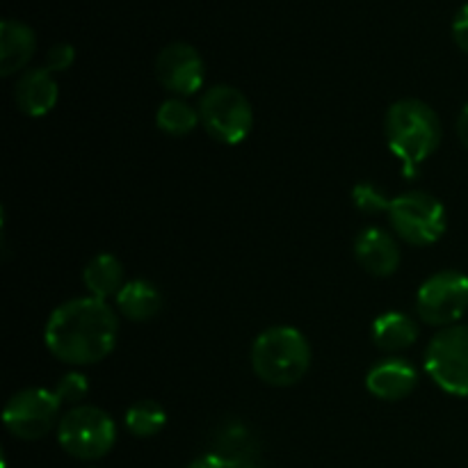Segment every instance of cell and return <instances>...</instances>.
I'll use <instances>...</instances> for the list:
<instances>
[{
    "label": "cell",
    "mask_w": 468,
    "mask_h": 468,
    "mask_svg": "<svg viewBox=\"0 0 468 468\" xmlns=\"http://www.w3.org/2000/svg\"><path fill=\"white\" fill-rule=\"evenodd\" d=\"M387 215L396 236L411 247H430L446 233V208L428 192L411 190L398 195L388 204Z\"/></svg>",
    "instance_id": "8992f818"
},
{
    "label": "cell",
    "mask_w": 468,
    "mask_h": 468,
    "mask_svg": "<svg viewBox=\"0 0 468 468\" xmlns=\"http://www.w3.org/2000/svg\"><path fill=\"white\" fill-rule=\"evenodd\" d=\"M155 78L176 99H186L197 94L204 85V59L192 44L172 41L155 58Z\"/></svg>",
    "instance_id": "30bf717a"
},
{
    "label": "cell",
    "mask_w": 468,
    "mask_h": 468,
    "mask_svg": "<svg viewBox=\"0 0 468 468\" xmlns=\"http://www.w3.org/2000/svg\"><path fill=\"white\" fill-rule=\"evenodd\" d=\"M199 123V108H192L187 101L176 99V96L160 103L158 112H155V126L172 137L190 135Z\"/></svg>",
    "instance_id": "d6986e66"
},
{
    "label": "cell",
    "mask_w": 468,
    "mask_h": 468,
    "mask_svg": "<svg viewBox=\"0 0 468 468\" xmlns=\"http://www.w3.org/2000/svg\"><path fill=\"white\" fill-rule=\"evenodd\" d=\"M76 62V48L67 41H59V44H53L46 53V62L44 67L48 69L50 73H62L67 71L71 64Z\"/></svg>",
    "instance_id": "603a6c76"
},
{
    "label": "cell",
    "mask_w": 468,
    "mask_h": 468,
    "mask_svg": "<svg viewBox=\"0 0 468 468\" xmlns=\"http://www.w3.org/2000/svg\"><path fill=\"white\" fill-rule=\"evenodd\" d=\"M213 452L222 457L231 468L254 464V457L259 452L256 439L251 437L250 430L238 420L219 425L218 434L213 439Z\"/></svg>",
    "instance_id": "e0dca14e"
},
{
    "label": "cell",
    "mask_w": 468,
    "mask_h": 468,
    "mask_svg": "<svg viewBox=\"0 0 468 468\" xmlns=\"http://www.w3.org/2000/svg\"><path fill=\"white\" fill-rule=\"evenodd\" d=\"M119 315L99 297H76L48 315L44 343L50 355L69 366L103 361L117 347Z\"/></svg>",
    "instance_id": "6da1fadb"
},
{
    "label": "cell",
    "mask_w": 468,
    "mask_h": 468,
    "mask_svg": "<svg viewBox=\"0 0 468 468\" xmlns=\"http://www.w3.org/2000/svg\"><path fill=\"white\" fill-rule=\"evenodd\" d=\"M201 126L219 144L236 146L250 137L254 128V110L238 87L213 85L199 101Z\"/></svg>",
    "instance_id": "5b68a950"
},
{
    "label": "cell",
    "mask_w": 468,
    "mask_h": 468,
    "mask_svg": "<svg viewBox=\"0 0 468 468\" xmlns=\"http://www.w3.org/2000/svg\"><path fill=\"white\" fill-rule=\"evenodd\" d=\"M457 135H460V142L468 149V103L462 108L460 117H457Z\"/></svg>",
    "instance_id": "484cf974"
},
{
    "label": "cell",
    "mask_w": 468,
    "mask_h": 468,
    "mask_svg": "<svg viewBox=\"0 0 468 468\" xmlns=\"http://www.w3.org/2000/svg\"><path fill=\"white\" fill-rule=\"evenodd\" d=\"M59 410L62 402L53 388L30 387L9 398L3 410V423L21 441H37L59 425Z\"/></svg>",
    "instance_id": "ba28073f"
},
{
    "label": "cell",
    "mask_w": 468,
    "mask_h": 468,
    "mask_svg": "<svg viewBox=\"0 0 468 468\" xmlns=\"http://www.w3.org/2000/svg\"><path fill=\"white\" fill-rule=\"evenodd\" d=\"M37 48V37L27 23L5 18L0 23V73L5 78L23 71Z\"/></svg>",
    "instance_id": "5bb4252c"
},
{
    "label": "cell",
    "mask_w": 468,
    "mask_h": 468,
    "mask_svg": "<svg viewBox=\"0 0 468 468\" xmlns=\"http://www.w3.org/2000/svg\"><path fill=\"white\" fill-rule=\"evenodd\" d=\"M240 468H261L259 464H250V466H240Z\"/></svg>",
    "instance_id": "4316f807"
},
{
    "label": "cell",
    "mask_w": 468,
    "mask_h": 468,
    "mask_svg": "<svg viewBox=\"0 0 468 468\" xmlns=\"http://www.w3.org/2000/svg\"><path fill=\"white\" fill-rule=\"evenodd\" d=\"M59 87L46 67L26 69L14 85V101L27 117H46L58 105Z\"/></svg>",
    "instance_id": "4fadbf2b"
},
{
    "label": "cell",
    "mask_w": 468,
    "mask_h": 468,
    "mask_svg": "<svg viewBox=\"0 0 468 468\" xmlns=\"http://www.w3.org/2000/svg\"><path fill=\"white\" fill-rule=\"evenodd\" d=\"M384 135L402 174L414 178L441 144V119L425 101L400 99L387 110Z\"/></svg>",
    "instance_id": "7a4b0ae2"
},
{
    "label": "cell",
    "mask_w": 468,
    "mask_h": 468,
    "mask_svg": "<svg viewBox=\"0 0 468 468\" xmlns=\"http://www.w3.org/2000/svg\"><path fill=\"white\" fill-rule=\"evenodd\" d=\"M251 370L263 384L274 388L295 387L311 368L309 338L291 324H277L251 343Z\"/></svg>",
    "instance_id": "3957f363"
},
{
    "label": "cell",
    "mask_w": 468,
    "mask_h": 468,
    "mask_svg": "<svg viewBox=\"0 0 468 468\" xmlns=\"http://www.w3.org/2000/svg\"><path fill=\"white\" fill-rule=\"evenodd\" d=\"M416 311L432 327H451L468 311V274L460 270H441L420 283L416 292Z\"/></svg>",
    "instance_id": "9c48e42d"
},
{
    "label": "cell",
    "mask_w": 468,
    "mask_h": 468,
    "mask_svg": "<svg viewBox=\"0 0 468 468\" xmlns=\"http://www.w3.org/2000/svg\"><path fill=\"white\" fill-rule=\"evenodd\" d=\"M355 256L361 268L373 277H393L400 268V245L388 231L379 227H368L356 236Z\"/></svg>",
    "instance_id": "8fae6325"
},
{
    "label": "cell",
    "mask_w": 468,
    "mask_h": 468,
    "mask_svg": "<svg viewBox=\"0 0 468 468\" xmlns=\"http://www.w3.org/2000/svg\"><path fill=\"white\" fill-rule=\"evenodd\" d=\"M58 441L62 451L76 460H103L117 443V425L101 407L78 405L59 419Z\"/></svg>",
    "instance_id": "277c9868"
},
{
    "label": "cell",
    "mask_w": 468,
    "mask_h": 468,
    "mask_svg": "<svg viewBox=\"0 0 468 468\" xmlns=\"http://www.w3.org/2000/svg\"><path fill=\"white\" fill-rule=\"evenodd\" d=\"M55 396L59 398V402H62V407H78V405H85V398L90 396V382H87V378L82 373H78V370H71V373L64 375L62 379H59L58 384H55Z\"/></svg>",
    "instance_id": "44dd1931"
},
{
    "label": "cell",
    "mask_w": 468,
    "mask_h": 468,
    "mask_svg": "<svg viewBox=\"0 0 468 468\" xmlns=\"http://www.w3.org/2000/svg\"><path fill=\"white\" fill-rule=\"evenodd\" d=\"M423 366L441 391L468 398V324L439 329L425 347Z\"/></svg>",
    "instance_id": "52a82bcc"
},
{
    "label": "cell",
    "mask_w": 468,
    "mask_h": 468,
    "mask_svg": "<svg viewBox=\"0 0 468 468\" xmlns=\"http://www.w3.org/2000/svg\"><path fill=\"white\" fill-rule=\"evenodd\" d=\"M82 283L90 291L91 297L108 302L110 297H117L119 291L126 286V277H123L122 261L114 254H99L85 265L82 270Z\"/></svg>",
    "instance_id": "ac0fdd59"
},
{
    "label": "cell",
    "mask_w": 468,
    "mask_h": 468,
    "mask_svg": "<svg viewBox=\"0 0 468 468\" xmlns=\"http://www.w3.org/2000/svg\"><path fill=\"white\" fill-rule=\"evenodd\" d=\"M114 302H117L119 314L126 320H131V323H146V320L155 318L160 309H163V295L146 279L126 282V286L119 291Z\"/></svg>",
    "instance_id": "2e32d148"
},
{
    "label": "cell",
    "mask_w": 468,
    "mask_h": 468,
    "mask_svg": "<svg viewBox=\"0 0 468 468\" xmlns=\"http://www.w3.org/2000/svg\"><path fill=\"white\" fill-rule=\"evenodd\" d=\"M187 468H231V466H229L222 457L215 455V452L210 451V452H206V455L192 460L190 464H187Z\"/></svg>",
    "instance_id": "d4e9b609"
},
{
    "label": "cell",
    "mask_w": 468,
    "mask_h": 468,
    "mask_svg": "<svg viewBox=\"0 0 468 468\" xmlns=\"http://www.w3.org/2000/svg\"><path fill=\"white\" fill-rule=\"evenodd\" d=\"M419 384V370L407 359H382L366 373V388L370 396L384 402H398L411 396Z\"/></svg>",
    "instance_id": "7c38bea8"
},
{
    "label": "cell",
    "mask_w": 468,
    "mask_h": 468,
    "mask_svg": "<svg viewBox=\"0 0 468 468\" xmlns=\"http://www.w3.org/2000/svg\"><path fill=\"white\" fill-rule=\"evenodd\" d=\"M123 425L137 439L155 437L167 425V411L155 400H137L126 410Z\"/></svg>",
    "instance_id": "ffe728a7"
},
{
    "label": "cell",
    "mask_w": 468,
    "mask_h": 468,
    "mask_svg": "<svg viewBox=\"0 0 468 468\" xmlns=\"http://www.w3.org/2000/svg\"><path fill=\"white\" fill-rule=\"evenodd\" d=\"M419 341V324L411 315L400 311H387L373 323V343L382 352L398 355L410 350Z\"/></svg>",
    "instance_id": "9a60e30c"
},
{
    "label": "cell",
    "mask_w": 468,
    "mask_h": 468,
    "mask_svg": "<svg viewBox=\"0 0 468 468\" xmlns=\"http://www.w3.org/2000/svg\"><path fill=\"white\" fill-rule=\"evenodd\" d=\"M352 201H355L356 210H361V213L366 215L387 213L388 204H391V199H388L375 183L368 181L356 183L355 190H352Z\"/></svg>",
    "instance_id": "7402d4cb"
},
{
    "label": "cell",
    "mask_w": 468,
    "mask_h": 468,
    "mask_svg": "<svg viewBox=\"0 0 468 468\" xmlns=\"http://www.w3.org/2000/svg\"><path fill=\"white\" fill-rule=\"evenodd\" d=\"M452 39L464 53H468V3L462 5L452 18Z\"/></svg>",
    "instance_id": "cb8c5ba5"
}]
</instances>
